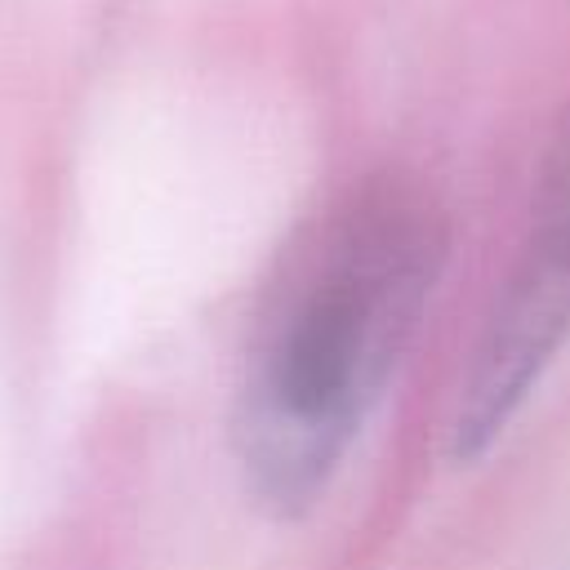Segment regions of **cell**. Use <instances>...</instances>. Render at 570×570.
Here are the masks:
<instances>
[{"instance_id":"6da1fadb","label":"cell","mask_w":570,"mask_h":570,"mask_svg":"<svg viewBox=\"0 0 570 570\" xmlns=\"http://www.w3.org/2000/svg\"><path fill=\"white\" fill-rule=\"evenodd\" d=\"M450 254L441 205L392 174L334 196L281 254L232 396V454L272 517L307 512L383 401Z\"/></svg>"},{"instance_id":"7a4b0ae2","label":"cell","mask_w":570,"mask_h":570,"mask_svg":"<svg viewBox=\"0 0 570 570\" xmlns=\"http://www.w3.org/2000/svg\"><path fill=\"white\" fill-rule=\"evenodd\" d=\"M570 343V129L561 134L525 227V240L499 281L468 365L459 370L450 454L481 459L521 414L548 365Z\"/></svg>"}]
</instances>
